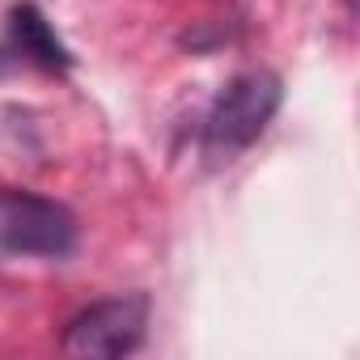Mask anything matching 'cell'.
<instances>
[{
    "label": "cell",
    "instance_id": "cell-1",
    "mask_svg": "<svg viewBox=\"0 0 360 360\" xmlns=\"http://www.w3.org/2000/svg\"><path fill=\"white\" fill-rule=\"evenodd\" d=\"M280 98H284V89H280L276 72L259 68V72L233 77L217 94V102H212V110L204 119V153H208V161L225 165L238 153H246L267 131V123L276 119Z\"/></svg>",
    "mask_w": 360,
    "mask_h": 360
},
{
    "label": "cell",
    "instance_id": "cell-2",
    "mask_svg": "<svg viewBox=\"0 0 360 360\" xmlns=\"http://www.w3.org/2000/svg\"><path fill=\"white\" fill-rule=\"evenodd\" d=\"M77 242V221L64 204L0 187V250L60 259Z\"/></svg>",
    "mask_w": 360,
    "mask_h": 360
},
{
    "label": "cell",
    "instance_id": "cell-3",
    "mask_svg": "<svg viewBox=\"0 0 360 360\" xmlns=\"http://www.w3.org/2000/svg\"><path fill=\"white\" fill-rule=\"evenodd\" d=\"M144 326H148V297L144 292L106 297L68 322L60 347L68 356H127L140 347Z\"/></svg>",
    "mask_w": 360,
    "mask_h": 360
},
{
    "label": "cell",
    "instance_id": "cell-4",
    "mask_svg": "<svg viewBox=\"0 0 360 360\" xmlns=\"http://www.w3.org/2000/svg\"><path fill=\"white\" fill-rule=\"evenodd\" d=\"M9 34H13V43H18L22 56H30L34 64L51 68V72L72 64V56L64 51V43L56 39V30L47 26V18H43L34 5H18V9L9 13Z\"/></svg>",
    "mask_w": 360,
    "mask_h": 360
}]
</instances>
